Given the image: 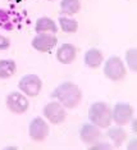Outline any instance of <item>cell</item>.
<instances>
[{
    "label": "cell",
    "mask_w": 137,
    "mask_h": 150,
    "mask_svg": "<svg viewBox=\"0 0 137 150\" xmlns=\"http://www.w3.org/2000/svg\"><path fill=\"white\" fill-rule=\"evenodd\" d=\"M35 31H36V33L47 32V33H54V35H55L58 32V26L49 17H41V18H39L36 21Z\"/></svg>",
    "instance_id": "4fadbf2b"
},
{
    "label": "cell",
    "mask_w": 137,
    "mask_h": 150,
    "mask_svg": "<svg viewBox=\"0 0 137 150\" xmlns=\"http://www.w3.org/2000/svg\"><path fill=\"white\" fill-rule=\"evenodd\" d=\"M104 74L113 82H119L127 74V69L119 57H110L104 64Z\"/></svg>",
    "instance_id": "3957f363"
},
{
    "label": "cell",
    "mask_w": 137,
    "mask_h": 150,
    "mask_svg": "<svg viewBox=\"0 0 137 150\" xmlns=\"http://www.w3.org/2000/svg\"><path fill=\"white\" fill-rule=\"evenodd\" d=\"M81 11L80 0H61L60 1V14L74 16Z\"/></svg>",
    "instance_id": "5bb4252c"
},
{
    "label": "cell",
    "mask_w": 137,
    "mask_h": 150,
    "mask_svg": "<svg viewBox=\"0 0 137 150\" xmlns=\"http://www.w3.org/2000/svg\"><path fill=\"white\" fill-rule=\"evenodd\" d=\"M5 104H6L8 110H10L12 113H14V114L26 113V110L30 107V103H28L27 96L25 94H22V93H18V91H13V93H10L8 96H6Z\"/></svg>",
    "instance_id": "ba28073f"
},
{
    "label": "cell",
    "mask_w": 137,
    "mask_h": 150,
    "mask_svg": "<svg viewBox=\"0 0 137 150\" xmlns=\"http://www.w3.org/2000/svg\"><path fill=\"white\" fill-rule=\"evenodd\" d=\"M88 119L100 128H108L112 125V109L104 101H96L88 108Z\"/></svg>",
    "instance_id": "7a4b0ae2"
},
{
    "label": "cell",
    "mask_w": 137,
    "mask_h": 150,
    "mask_svg": "<svg viewBox=\"0 0 137 150\" xmlns=\"http://www.w3.org/2000/svg\"><path fill=\"white\" fill-rule=\"evenodd\" d=\"M18 88L26 96L35 98L42 90V80L37 74H26L19 80Z\"/></svg>",
    "instance_id": "277c9868"
},
{
    "label": "cell",
    "mask_w": 137,
    "mask_h": 150,
    "mask_svg": "<svg viewBox=\"0 0 137 150\" xmlns=\"http://www.w3.org/2000/svg\"><path fill=\"white\" fill-rule=\"evenodd\" d=\"M126 62L128 64L129 71L136 73L137 72V50H136V47H132V49L127 50V53H126Z\"/></svg>",
    "instance_id": "d6986e66"
},
{
    "label": "cell",
    "mask_w": 137,
    "mask_h": 150,
    "mask_svg": "<svg viewBox=\"0 0 137 150\" xmlns=\"http://www.w3.org/2000/svg\"><path fill=\"white\" fill-rule=\"evenodd\" d=\"M17 71V64L12 59H1L0 60V80H8L14 76Z\"/></svg>",
    "instance_id": "9a60e30c"
},
{
    "label": "cell",
    "mask_w": 137,
    "mask_h": 150,
    "mask_svg": "<svg viewBox=\"0 0 137 150\" xmlns=\"http://www.w3.org/2000/svg\"><path fill=\"white\" fill-rule=\"evenodd\" d=\"M9 47H10V40L6 36L0 35V52L9 49Z\"/></svg>",
    "instance_id": "44dd1931"
},
{
    "label": "cell",
    "mask_w": 137,
    "mask_h": 150,
    "mask_svg": "<svg viewBox=\"0 0 137 150\" xmlns=\"http://www.w3.org/2000/svg\"><path fill=\"white\" fill-rule=\"evenodd\" d=\"M77 57V49L72 44H61L56 50V59L61 64H72Z\"/></svg>",
    "instance_id": "8fae6325"
},
{
    "label": "cell",
    "mask_w": 137,
    "mask_h": 150,
    "mask_svg": "<svg viewBox=\"0 0 137 150\" xmlns=\"http://www.w3.org/2000/svg\"><path fill=\"white\" fill-rule=\"evenodd\" d=\"M51 96L56 99L64 108L74 109L82 100V90L73 82H63L54 88Z\"/></svg>",
    "instance_id": "6da1fadb"
},
{
    "label": "cell",
    "mask_w": 137,
    "mask_h": 150,
    "mask_svg": "<svg viewBox=\"0 0 137 150\" xmlns=\"http://www.w3.org/2000/svg\"><path fill=\"white\" fill-rule=\"evenodd\" d=\"M132 128L136 131V118H133V123H132Z\"/></svg>",
    "instance_id": "7402d4cb"
},
{
    "label": "cell",
    "mask_w": 137,
    "mask_h": 150,
    "mask_svg": "<svg viewBox=\"0 0 137 150\" xmlns=\"http://www.w3.org/2000/svg\"><path fill=\"white\" fill-rule=\"evenodd\" d=\"M131 144H133V148H135V149H136V145H135V144H136V141H132V142H131ZM131 146H132V145H131ZM131 146H128V149H131Z\"/></svg>",
    "instance_id": "603a6c76"
},
{
    "label": "cell",
    "mask_w": 137,
    "mask_h": 150,
    "mask_svg": "<svg viewBox=\"0 0 137 150\" xmlns=\"http://www.w3.org/2000/svg\"><path fill=\"white\" fill-rule=\"evenodd\" d=\"M80 137L82 142L87 145H92L97 142L101 137V128L94 123H85L80 129Z\"/></svg>",
    "instance_id": "30bf717a"
},
{
    "label": "cell",
    "mask_w": 137,
    "mask_h": 150,
    "mask_svg": "<svg viewBox=\"0 0 137 150\" xmlns=\"http://www.w3.org/2000/svg\"><path fill=\"white\" fill-rule=\"evenodd\" d=\"M108 137L113 141V144H114L115 148H119V146L126 141V139H127V132H126L121 126H117V127H113V128L108 129Z\"/></svg>",
    "instance_id": "2e32d148"
},
{
    "label": "cell",
    "mask_w": 137,
    "mask_h": 150,
    "mask_svg": "<svg viewBox=\"0 0 137 150\" xmlns=\"http://www.w3.org/2000/svg\"><path fill=\"white\" fill-rule=\"evenodd\" d=\"M133 118V108L128 103H117L112 109V122L117 126L128 125Z\"/></svg>",
    "instance_id": "8992f818"
},
{
    "label": "cell",
    "mask_w": 137,
    "mask_h": 150,
    "mask_svg": "<svg viewBox=\"0 0 137 150\" xmlns=\"http://www.w3.org/2000/svg\"><path fill=\"white\" fill-rule=\"evenodd\" d=\"M42 114L51 125H55V126L63 123L67 117L66 108H64L59 101L47 103L42 109Z\"/></svg>",
    "instance_id": "5b68a950"
},
{
    "label": "cell",
    "mask_w": 137,
    "mask_h": 150,
    "mask_svg": "<svg viewBox=\"0 0 137 150\" xmlns=\"http://www.w3.org/2000/svg\"><path fill=\"white\" fill-rule=\"evenodd\" d=\"M0 28L5 30V31H12L14 28L12 14L6 9H0Z\"/></svg>",
    "instance_id": "ac0fdd59"
},
{
    "label": "cell",
    "mask_w": 137,
    "mask_h": 150,
    "mask_svg": "<svg viewBox=\"0 0 137 150\" xmlns=\"http://www.w3.org/2000/svg\"><path fill=\"white\" fill-rule=\"evenodd\" d=\"M58 44V39L54 33H37V35L32 39L31 45L35 50L40 53H49L53 47H55Z\"/></svg>",
    "instance_id": "9c48e42d"
},
{
    "label": "cell",
    "mask_w": 137,
    "mask_h": 150,
    "mask_svg": "<svg viewBox=\"0 0 137 150\" xmlns=\"http://www.w3.org/2000/svg\"><path fill=\"white\" fill-rule=\"evenodd\" d=\"M91 150H110L113 149V145L108 144V142H95V144H92L90 146Z\"/></svg>",
    "instance_id": "ffe728a7"
},
{
    "label": "cell",
    "mask_w": 137,
    "mask_h": 150,
    "mask_svg": "<svg viewBox=\"0 0 137 150\" xmlns=\"http://www.w3.org/2000/svg\"><path fill=\"white\" fill-rule=\"evenodd\" d=\"M83 62L88 68H92V69H96L102 64L104 62V55L99 49H88L86 53H85L83 57Z\"/></svg>",
    "instance_id": "7c38bea8"
},
{
    "label": "cell",
    "mask_w": 137,
    "mask_h": 150,
    "mask_svg": "<svg viewBox=\"0 0 137 150\" xmlns=\"http://www.w3.org/2000/svg\"><path fill=\"white\" fill-rule=\"evenodd\" d=\"M8 1H16V0H8Z\"/></svg>",
    "instance_id": "cb8c5ba5"
},
{
    "label": "cell",
    "mask_w": 137,
    "mask_h": 150,
    "mask_svg": "<svg viewBox=\"0 0 137 150\" xmlns=\"http://www.w3.org/2000/svg\"><path fill=\"white\" fill-rule=\"evenodd\" d=\"M59 26L61 31L66 33H76L78 30V22L73 18H69L68 16H60L59 17Z\"/></svg>",
    "instance_id": "e0dca14e"
},
{
    "label": "cell",
    "mask_w": 137,
    "mask_h": 150,
    "mask_svg": "<svg viewBox=\"0 0 137 150\" xmlns=\"http://www.w3.org/2000/svg\"><path fill=\"white\" fill-rule=\"evenodd\" d=\"M50 134L49 123L41 117H35L30 122L28 126V135L30 137L36 142L44 141Z\"/></svg>",
    "instance_id": "52a82bcc"
}]
</instances>
